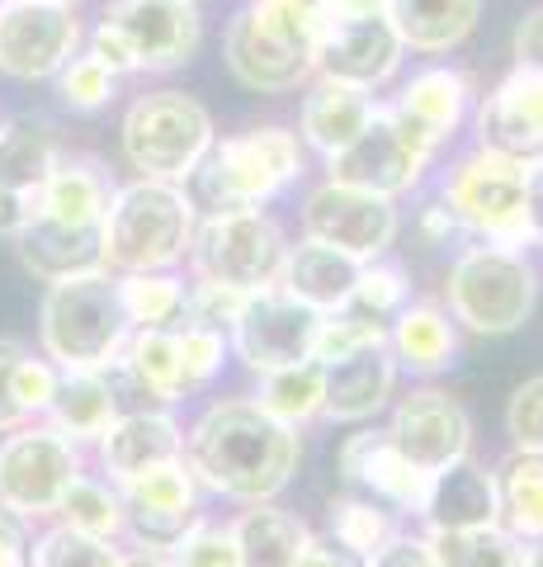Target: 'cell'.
Here are the masks:
<instances>
[{
	"label": "cell",
	"mask_w": 543,
	"mask_h": 567,
	"mask_svg": "<svg viewBox=\"0 0 543 567\" xmlns=\"http://www.w3.org/2000/svg\"><path fill=\"white\" fill-rule=\"evenodd\" d=\"M58 91L72 110H104L118 91V76L95 58V52H76V58L58 71Z\"/></svg>",
	"instance_id": "45"
},
{
	"label": "cell",
	"mask_w": 543,
	"mask_h": 567,
	"mask_svg": "<svg viewBox=\"0 0 543 567\" xmlns=\"http://www.w3.org/2000/svg\"><path fill=\"white\" fill-rule=\"evenodd\" d=\"M95 454L104 477L124 487L137 473L170 464V458H185V425L175 421L170 406H128L95 440Z\"/></svg>",
	"instance_id": "21"
},
{
	"label": "cell",
	"mask_w": 543,
	"mask_h": 567,
	"mask_svg": "<svg viewBox=\"0 0 543 567\" xmlns=\"http://www.w3.org/2000/svg\"><path fill=\"white\" fill-rule=\"evenodd\" d=\"M62 162L58 133L39 114H14L0 123V237H20L39 218L52 166Z\"/></svg>",
	"instance_id": "17"
},
{
	"label": "cell",
	"mask_w": 543,
	"mask_h": 567,
	"mask_svg": "<svg viewBox=\"0 0 543 567\" xmlns=\"http://www.w3.org/2000/svg\"><path fill=\"white\" fill-rule=\"evenodd\" d=\"M58 516H62V525L81 529V535H95V539H124L128 535L124 492H118V483H109V477L81 473L76 483L66 487Z\"/></svg>",
	"instance_id": "37"
},
{
	"label": "cell",
	"mask_w": 543,
	"mask_h": 567,
	"mask_svg": "<svg viewBox=\"0 0 543 567\" xmlns=\"http://www.w3.org/2000/svg\"><path fill=\"white\" fill-rule=\"evenodd\" d=\"M388 350L401 374L440 379L459 360V322L440 303H407L388 327Z\"/></svg>",
	"instance_id": "28"
},
{
	"label": "cell",
	"mask_w": 543,
	"mask_h": 567,
	"mask_svg": "<svg viewBox=\"0 0 543 567\" xmlns=\"http://www.w3.org/2000/svg\"><path fill=\"white\" fill-rule=\"evenodd\" d=\"M322 317L326 312L307 308L303 298H293L284 289V284H270V289L247 293V303H241L227 341H232L237 360L260 379V374H274V369L312 360Z\"/></svg>",
	"instance_id": "13"
},
{
	"label": "cell",
	"mask_w": 543,
	"mask_h": 567,
	"mask_svg": "<svg viewBox=\"0 0 543 567\" xmlns=\"http://www.w3.org/2000/svg\"><path fill=\"white\" fill-rule=\"evenodd\" d=\"M355 279H359V260H349L336 246H322L312 237L289 246L284 275H279V284L293 298H303L317 312H341L349 303V293H355Z\"/></svg>",
	"instance_id": "31"
},
{
	"label": "cell",
	"mask_w": 543,
	"mask_h": 567,
	"mask_svg": "<svg viewBox=\"0 0 543 567\" xmlns=\"http://www.w3.org/2000/svg\"><path fill=\"white\" fill-rule=\"evenodd\" d=\"M0 567H29V520L0 502Z\"/></svg>",
	"instance_id": "53"
},
{
	"label": "cell",
	"mask_w": 543,
	"mask_h": 567,
	"mask_svg": "<svg viewBox=\"0 0 543 567\" xmlns=\"http://www.w3.org/2000/svg\"><path fill=\"white\" fill-rule=\"evenodd\" d=\"M426 535L435 529H478V525H501V496H497V473H487L478 458L463 454L459 464L435 473L430 502L420 511Z\"/></svg>",
	"instance_id": "26"
},
{
	"label": "cell",
	"mask_w": 543,
	"mask_h": 567,
	"mask_svg": "<svg viewBox=\"0 0 543 567\" xmlns=\"http://www.w3.org/2000/svg\"><path fill=\"white\" fill-rule=\"evenodd\" d=\"M511 58L524 71H543V6L530 10L524 20L515 24V39H511Z\"/></svg>",
	"instance_id": "52"
},
{
	"label": "cell",
	"mask_w": 543,
	"mask_h": 567,
	"mask_svg": "<svg viewBox=\"0 0 543 567\" xmlns=\"http://www.w3.org/2000/svg\"><path fill=\"white\" fill-rule=\"evenodd\" d=\"M118 142H124V156L137 175L189 185V175L213 152L218 133H213V114L195 95L166 85V91H147L128 104Z\"/></svg>",
	"instance_id": "8"
},
{
	"label": "cell",
	"mask_w": 543,
	"mask_h": 567,
	"mask_svg": "<svg viewBox=\"0 0 543 567\" xmlns=\"http://www.w3.org/2000/svg\"><path fill=\"white\" fill-rule=\"evenodd\" d=\"M430 548L440 567H524V544L505 525L435 529Z\"/></svg>",
	"instance_id": "38"
},
{
	"label": "cell",
	"mask_w": 543,
	"mask_h": 567,
	"mask_svg": "<svg viewBox=\"0 0 543 567\" xmlns=\"http://www.w3.org/2000/svg\"><path fill=\"white\" fill-rule=\"evenodd\" d=\"M420 237H426L430 246H449L453 237H463V227L445 204H430L426 213H420Z\"/></svg>",
	"instance_id": "55"
},
{
	"label": "cell",
	"mask_w": 543,
	"mask_h": 567,
	"mask_svg": "<svg viewBox=\"0 0 543 567\" xmlns=\"http://www.w3.org/2000/svg\"><path fill=\"white\" fill-rule=\"evenodd\" d=\"M393 29L411 52H453L482 20V0H383Z\"/></svg>",
	"instance_id": "33"
},
{
	"label": "cell",
	"mask_w": 543,
	"mask_h": 567,
	"mask_svg": "<svg viewBox=\"0 0 543 567\" xmlns=\"http://www.w3.org/2000/svg\"><path fill=\"white\" fill-rule=\"evenodd\" d=\"M374 110H378L374 91H359V85L317 76V81L307 85V95H303V110H297V133H303V142H307L312 152L336 156L364 128H369Z\"/></svg>",
	"instance_id": "27"
},
{
	"label": "cell",
	"mask_w": 543,
	"mask_h": 567,
	"mask_svg": "<svg viewBox=\"0 0 543 567\" xmlns=\"http://www.w3.org/2000/svg\"><path fill=\"white\" fill-rule=\"evenodd\" d=\"M199 227V204L185 185L170 181H137L118 185L109 213L100 227L104 270L114 275H147V270H175L189 256Z\"/></svg>",
	"instance_id": "3"
},
{
	"label": "cell",
	"mask_w": 543,
	"mask_h": 567,
	"mask_svg": "<svg viewBox=\"0 0 543 567\" xmlns=\"http://www.w3.org/2000/svg\"><path fill=\"white\" fill-rule=\"evenodd\" d=\"M85 473L81 445L52 421L14 425L0 440V502L24 520L58 516L66 487Z\"/></svg>",
	"instance_id": "11"
},
{
	"label": "cell",
	"mask_w": 543,
	"mask_h": 567,
	"mask_svg": "<svg viewBox=\"0 0 543 567\" xmlns=\"http://www.w3.org/2000/svg\"><path fill=\"white\" fill-rule=\"evenodd\" d=\"M170 563L175 567H241L232 525H218V520L199 516L195 529H189V535L170 548Z\"/></svg>",
	"instance_id": "46"
},
{
	"label": "cell",
	"mask_w": 543,
	"mask_h": 567,
	"mask_svg": "<svg viewBox=\"0 0 543 567\" xmlns=\"http://www.w3.org/2000/svg\"><path fill=\"white\" fill-rule=\"evenodd\" d=\"M401 233V213L397 199L345 181H326L303 199V237L336 246L349 260L369 265L393 251V241Z\"/></svg>",
	"instance_id": "12"
},
{
	"label": "cell",
	"mask_w": 543,
	"mask_h": 567,
	"mask_svg": "<svg viewBox=\"0 0 543 567\" xmlns=\"http://www.w3.org/2000/svg\"><path fill=\"white\" fill-rule=\"evenodd\" d=\"M185 260L195 279L255 293L279 284V275H284L289 237L265 208H222L199 218Z\"/></svg>",
	"instance_id": "9"
},
{
	"label": "cell",
	"mask_w": 543,
	"mask_h": 567,
	"mask_svg": "<svg viewBox=\"0 0 543 567\" xmlns=\"http://www.w3.org/2000/svg\"><path fill=\"white\" fill-rule=\"evenodd\" d=\"M114 181L95 156H62L48 175L39 218L66 223V227H104V213H109L114 199Z\"/></svg>",
	"instance_id": "30"
},
{
	"label": "cell",
	"mask_w": 543,
	"mask_h": 567,
	"mask_svg": "<svg viewBox=\"0 0 543 567\" xmlns=\"http://www.w3.org/2000/svg\"><path fill=\"white\" fill-rule=\"evenodd\" d=\"M524 223H530V246H543V156L524 162Z\"/></svg>",
	"instance_id": "54"
},
{
	"label": "cell",
	"mask_w": 543,
	"mask_h": 567,
	"mask_svg": "<svg viewBox=\"0 0 543 567\" xmlns=\"http://www.w3.org/2000/svg\"><path fill=\"white\" fill-rule=\"evenodd\" d=\"M440 204L459 218L463 233L524 251L530 246V223H524V162L497 147H472L445 171Z\"/></svg>",
	"instance_id": "10"
},
{
	"label": "cell",
	"mask_w": 543,
	"mask_h": 567,
	"mask_svg": "<svg viewBox=\"0 0 543 567\" xmlns=\"http://www.w3.org/2000/svg\"><path fill=\"white\" fill-rule=\"evenodd\" d=\"M303 137L265 123V128L213 142V152L189 175V185H195V204L208 213L265 208L274 194H284L303 175Z\"/></svg>",
	"instance_id": "6"
},
{
	"label": "cell",
	"mask_w": 543,
	"mask_h": 567,
	"mask_svg": "<svg viewBox=\"0 0 543 567\" xmlns=\"http://www.w3.org/2000/svg\"><path fill=\"white\" fill-rule=\"evenodd\" d=\"M118 567H175L170 554H161V548H143V544H133L124 548V558H118Z\"/></svg>",
	"instance_id": "57"
},
{
	"label": "cell",
	"mask_w": 543,
	"mask_h": 567,
	"mask_svg": "<svg viewBox=\"0 0 543 567\" xmlns=\"http://www.w3.org/2000/svg\"><path fill=\"white\" fill-rule=\"evenodd\" d=\"M341 483L345 487H359L378 496L383 506H393L397 516H420L430 502V483L435 473H426L420 464H411L407 454L393 445L388 431H378V425H364L341 445Z\"/></svg>",
	"instance_id": "20"
},
{
	"label": "cell",
	"mask_w": 543,
	"mask_h": 567,
	"mask_svg": "<svg viewBox=\"0 0 543 567\" xmlns=\"http://www.w3.org/2000/svg\"><path fill=\"white\" fill-rule=\"evenodd\" d=\"M430 162H435V152L426 142L393 110L378 104L369 128L349 142L345 152L326 156V175L331 181H345V185H359V189H374V194H388V199H401V194H411L426 181Z\"/></svg>",
	"instance_id": "15"
},
{
	"label": "cell",
	"mask_w": 543,
	"mask_h": 567,
	"mask_svg": "<svg viewBox=\"0 0 543 567\" xmlns=\"http://www.w3.org/2000/svg\"><path fill=\"white\" fill-rule=\"evenodd\" d=\"M449 317L472 336H511L534 317L539 275L511 246H463L449 265Z\"/></svg>",
	"instance_id": "7"
},
{
	"label": "cell",
	"mask_w": 543,
	"mask_h": 567,
	"mask_svg": "<svg viewBox=\"0 0 543 567\" xmlns=\"http://www.w3.org/2000/svg\"><path fill=\"white\" fill-rule=\"evenodd\" d=\"M118 492H124V506H128V535L124 539L143 544V548H161V554H170L203 516L199 511L203 487H199V477L189 473L185 458H170V464L137 473L133 483H124Z\"/></svg>",
	"instance_id": "19"
},
{
	"label": "cell",
	"mask_w": 543,
	"mask_h": 567,
	"mask_svg": "<svg viewBox=\"0 0 543 567\" xmlns=\"http://www.w3.org/2000/svg\"><path fill=\"white\" fill-rule=\"evenodd\" d=\"M180 336V369H185V388L189 398L203 393L208 383L222 374L227 354H232V341H227V331H213V327H175Z\"/></svg>",
	"instance_id": "44"
},
{
	"label": "cell",
	"mask_w": 543,
	"mask_h": 567,
	"mask_svg": "<svg viewBox=\"0 0 543 567\" xmlns=\"http://www.w3.org/2000/svg\"><path fill=\"white\" fill-rule=\"evenodd\" d=\"M326 369V412L322 421H336V425H364L374 421L378 412H388V402L397 398V360L388 346H369V350H355L336 364H322Z\"/></svg>",
	"instance_id": "24"
},
{
	"label": "cell",
	"mask_w": 543,
	"mask_h": 567,
	"mask_svg": "<svg viewBox=\"0 0 543 567\" xmlns=\"http://www.w3.org/2000/svg\"><path fill=\"white\" fill-rule=\"evenodd\" d=\"M118 558H124L118 539L81 535L62 520L43 529L39 544H29V567H118Z\"/></svg>",
	"instance_id": "41"
},
{
	"label": "cell",
	"mask_w": 543,
	"mask_h": 567,
	"mask_svg": "<svg viewBox=\"0 0 543 567\" xmlns=\"http://www.w3.org/2000/svg\"><path fill=\"white\" fill-rule=\"evenodd\" d=\"M524 544V567H543V535L539 539H520Z\"/></svg>",
	"instance_id": "58"
},
{
	"label": "cell",
	"mask_w": 543,
	"mask_h": 567,
	"mask_svg": "<svg viewBox=\"0 0 543 567\" xmlns=\"http://www.w3.org/2000/svg\"><path fill=\"white\" fill-rule=\"evenodd\" d=\"M255 402L265 406L274 421L303 431V425L322 421V412H326V369L317 360H303V364L274 369V374H260Z\"/></svg>",
	"instance_id": "35"
},
{
	"label": "cell",
	"mask_w": 543,
	"mask_h": 567,
	"mask_svg": "<svg viewBox=\"0 0 543 567\" xmlns=\"http://www.w3.org/2000/svg\"><path fill=\"white\" fill-rule=\"evenodd\" d=\"M369 346H388V322L378 317H364L355 308H341V312H326L322 327H317V346H312V360L317 364H336L355 350H369Z\"/></svg>",
	"instance_id": "42"
},
{
	"label": "cell",
	"mask_w": 543,
	"mask_h": 567,
	"mask_svg": "<svg viewBox=\"0 0 543 567\" xmlns=\"http://www.w3.org/2000/svg\"><path fill=\"white\" fill-rule=\"evenodd\" d=\"M232 525L241 567H297L303 548L312 544L307 520H297L293 511H284L279 502H251Z\"/></svg>",
	"instance_id": "34"
},
{
	"label": "cell",
	"mask_w": 543,
	"mask_h": 567,
	"mask_svg": "<svg viewBox=\"0 0 543 567\" xmlns=\"http://www.w3.org/2000/svg\"><path fill=\"white\" fill-rule=\"evenodd\" d=\"M359 567H440V563H435L430 535H407V529H397V535L383 539L369 558H359Z\"/></svg>",
	"instance_id": "50"
},
{
	"label": "cell",
	"mask_w": 543,
	"mask_h": 567,
	"mask_svg": "<svg viewBox=\"0 0 543 567\" xmlns=\"http://www.w3.org/2000/svg\"><path fill=\"white\" fill-rule=\"evenodd\" d=\"M401 58H407V43L393 29L388 10H355V14L322 10L317 76L359 85V91H383L397 76Z\"/></svg>",
	"instance_id": "16"
},
{
	"label": "cell",
	"mask_w": 543,
	"mask_h": 567,
	"mask_svg": "<svg viewBox=\"0 0 543 567\" xmlns=\"http://www.w3.org/2000/svg\"><path fill=\"white\" fill-rule=\"evenodd\" d=\"M322 0H251L222 33L227 71L255 95H289L317 76Z\"/></svg>",
	"instance_id": "2"
},
{
	"label": "cell",
	"mask_w": 543,
	"mask_h": 567,
	"mask_svg": "<svg viewBox=\"0 0 543 567\" xmlns=\"http://www.w3.org/2000/svg\"><path fill=\"white\" fill-rule=\"evenodd\" d=\"M241 303L247 293L241 289H227V284H208V279H195L185 289V308H180V322L185 327H213V331H232Z\"/></svg>",
	"instance_id": "47"
},
{
	"label": "cell",
	"mask_w": 543,
	"mask_h": 567,
	"mask_svg": "<svg viewBox=\"0 0 543 567\" xmlns=\"http://www.w3.org/2000/svg\"><path fill=\"white\" fill-rule=\"evenodd\" d=\"M133 336L118 275L95 270L52 279L39 303V346L58 369H114Z\"/></svg>",
	"instance_id": "4"
},
{
	"label": "cell",
	"mask_w": 543,
	"mask_h": 567,
	"mask_svg": "<svg viewBox=\"0 0 543 567\" xmlns=\"http://www.w3.org/2000/svg\"><path fill=\"white\" fill-rule=\"evenodd\" d=\"M118 412H124V393H118L109 369H62L43 421H52L62 435H72L76 445H95Z\"/></svg>",
	"instance_id": "29"
},
{
	"label": "cell",
	"mask_w": 543,
	"mask_h": 567,
	"mask_svg": "<svg viewBox=\"0 0 543 567\" xmlns=\"http://www.w3.org/2000/svg\"><path fill=\"white\" fill-rule=\"evenodd\" d=\"M24 350L29 346L10 341V336H0V435L14 431V425H29L24 412H20V402H14V369H20Z\"/></svg>",
	"instance_id": "51"
},
{
	"label": "cell",
	"mask_w": 543,
	"mask_h": 567,
	"mask_svg": "<svg viewBox=\"0 0 543 567\" xmlns=\"http://www.w3.org/2000/svg\"><path fill=\"white\" fill-rule=\"evenodd\" d=\"M297 567H359V558H349L336 539H317V535H312V544L303 548Z\"/></svg>",
	"instance_id": "56"
},
{
	"label": "cell",
	"mask_w": 543,
	"mask_h": 567,
	"mask_svg": "<svg viewBox=\"0 0 543 567\" xmlns=\"http://www.w3.org/2000/svg\"><path fill=\"white\" fill-rule=\"evenodd\" d=\"M303 440L255 398H222L185 431V464L199 487L227 502H274L293 483Z\"/></svg>",
	"instance_id": "1"
},
{
	"label": "cell",
	"mask_w": 543,
	"mask_h": 567,
	"mask_svg": "<svg viewBox=\"0 0 543 567\" xmlns=\"http://www.w3.org/2000/svg\"><path fill=\"white\" fill-rule=\"evenodd\" d=\"M478 142L497 147L505 156H543V71H524L515 66L492 95L478 104Z\"/></svg>",
	"instance_id": "22"
},
{
	"label": "cell",
	"mask_w": 543,
	"mask_h": 567,
	"mask_svg": "<svg viewBox=\"0 0 543 567\" xmlns=\"http://www.w3.org/2000/svg\"><path fill=\"white\" fill-rule=\"evenodd\" d=\"M109 374L118 388H133L137 398H147V406H175L189 398L175 327H133L128 346Z\"/></svg>",
	"instance_id": "25"
},
{
	"label": "cell",
	"mask_w": 543,
	"mask_h": 567,
	"mask_svg": "<svg viewBox=\"0 0 543 567\" xmlns=\"http://www.w3.org/2000/svg\"><path fill=\"white\" fill-rule=\"evenodd\" d=\"M497 496H501V525L515 539L543 535V454L515 450L497 468Z\"/></svg>",
	"instance_id": "36"
},
{
	"label": "cell",
	"mask_w": 543,
	"mask_h": 567,
	"mask_svg": "<svg viewBox=\"0 0 543 567\" xmlns=\"http://www.w3.org/2000/svg\"><path fill=\"white\" fill-rule=\"evenodd\" d=\"M407 303H411L407 270H401V265H388V260H369V265H359L355 293H349L345 308H355L364 317H378V322H393Z\"/></svg>",
	"instance_id": "43"
},
{
	"label": "cell",
	"mask_w": 543,
	"mask_h": 567,
	"mask_svg": "<svg viewBox=\"0 0 543 567\" xmlns=\"http://www.w3.org/2000/svg\"><path fill=\"white\" fill-rule=\"evenodd\" d=\"M58 379H62V369L52 364L48 354L24 350L20 369H14V402H20L24 421H43V416H48L52 393H58Z\"/></svg>",
	"instance_id": "48"
},
{
	"label": "cell",
	"mask_w": 543,
	"mask_h": 567,
	"mask_svg": "<svg viewBox=\"0 0 543 567\" xmlns=\"http://www.w3.org/2000/svg\"><path fill=\"white\" fill-rule=\"evenodd\" d=\"M397 511L383 506L378 496H341L336 506H331V539H336L349 558H369L383 539L397 535Z\"/></svg>",
	"instance_id": "39"
},
{
	"label": "cell",
	"mask_w": 543,
	"mask_h": 567,
	"mask_svg": "<svg viewBox=\"0 0 543 567\" xmlns=\"http://www.w3.org/2000/svg\"><path fill=\"white\" fill-rule=\"evenodd\" d=\"M189 284L170 270H147V275H118V298L133 327H170L180 322Z\"/></svg>",
	"instance_id": "40"
},
{
	"label": "cell",
	"mask_w": 543,
	"mask_h": 567,
	"mask_svg": "<svg viewBox=\"0 0 543 567\" xmlns=\"http://www.w3.org/2000/svg\"><path fill=\"white\" fill-rule=\"evenodd\" d=\"M505 431H511L515 450L543 454V374L524 379L511 402H505Z\"/></svg>",
	"instance_id": "49"
},
{
	"label": "cell",
	"mask_w": 543,
	"mask_h": 567,
	"mask_svg": "<svg viewBox=\"0 0 543 567\" xmlns=\"http://www.w3.org/2000/svg\"><path fill=\"white\" fill-rule=\"evenodd\" d=\"M62 6H81V0H62Z\"/></svg>",
	"instance_id": "59"
},
{
	"label": "cell",
	"mask_w": 543,
	"mask_h": 567,
	"mask_svg": "<svg viewBox=\"0 0 543 567\" xmlns=\"http://www.w3.org/2000/svg\"><path fill=\"white\" fill-rule=\"evenodd\" d=\"M76 6L62 0H0V76L52 81L81 52Z\"/></svg>",
	"instance_id": "14"
},
{
	"label": "cell",
	"mask_w": 543,
	"mask_h": 567,
	"mask_svg": "<svg viewBox=\"0 0 543 567\" xmlns=\"http://www.w3.org/2000/svg\"><path fill=\"white\" fill-rule=\"evenodd\" d=\"M14 246H20V265L43 284L104 265L100 227H66L52 218H33L24 233L14 237Z\"/></svg>",
	"instance_id": "32"
},
{
	"label": "cell",
	"mask_w": 543,
	"mask_h": 567,
	"mask_svg": "<svg viewBox=\"0 0 543 567\" xmlns=\"http://www.w3.org/2000/svg\"><path fill=\"white\" fill-rule=\"evenodd\" d=\"M388 110L407 123L430 152H440L445 142L463 128V118L472 110V81L459 66H426L401 85V95Z\"/></svg>",
	"instance_id": "23"
},
{
	"label": "cell",
	"mask_w": 543,
	"mask_h": 567,
	"mask_svg": "<svg viewBox=\"0 0 543 567\" xmlns=\"http://www.w3.org/2000/svg\"><path fill=\"white\" fill-rule=\"evenodd\" d=\"M203 43L199 0H109L91 29V52L114 71H180Z\"/></svg>",
	"instance_id": "5"
},
{
	"label": "cell",
	"mask_w": 543,
	"mask_h": 567,
	"mask_svg": "<svg viewBox=\"0 0 543 567\" xmlns=\"http://www.w3.org/2000/svg\"><path fill=\"white\" fill-rule=\"evenodd\" d=\"M393 445L420 464L426 473H440L472 454V416L468 406L449 393V388H411L407 398H397L393 421H388Z\"/></svg>",
	"instance_id": "18"
}]
</instances>
